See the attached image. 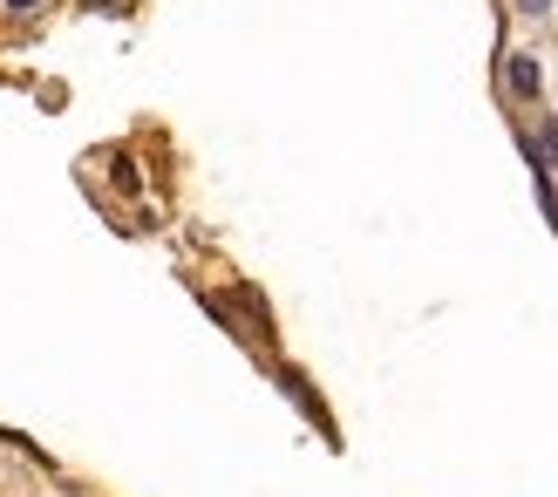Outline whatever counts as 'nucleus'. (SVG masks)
Masks as SVG:
<instances>
[{
    "instance_id": "f03ea898",
    "label": "nucleus",
    "mask_w": 558,
    "mask_h": 497,
    "mask_svg": "<svg viewBox=\"0 0 558 497\" xmlns=\"http://www.w3.org/2000/svg\"><path fill=\"white\" fill-rule=\"evenodd\" d=\"M538 163H558V123H538V144H532Z\"/></svg>"
},
{
    "instance_id": "f257e3e1",
    "label": "nucleus",
    "mask_w": 558,
    "mask_h": 497,
    "mask_svg": "<svg viewBox=\"0 0 558 497\" xmlns=\"http://www.w3.org/2000/svg\"><path fill=\"white\" fill-rule=\"evenodd\" d=\"M505 82H511V96H538V62H532V54H511V62H505Z\"/></svg>"
},
{
    "instance_id": "20e7f679",
    "label": "nucleus",
    "mask_w": 558,
    "mask_h": 497,
    "mask_svg": "<svg viewBox=\"0 0 558 497\" xmlns=\"http://www.w3.org/2000/svg\"><path fill=\"white\" fill-rule=\"evenodd\" d=\"M8 8H14V14H21V8H35V0H8Z\"/></svg>"
},
{
    "instance_id": "7ed1b4c3",
    "label": "nucleus",
    "mask_w": 558,
    "mask_h": 497,
    "mask_svg": "<svg viewBox=\"0 0 558 497\" xmlns=\"http://www.w3.org/2000/svg\"><path fill=\"white\" fill-rule=\"evenodd\" d=\"M511 8H518L524 21H545V14H551V0H511Z\"/></svg>"
}]
</instances>
